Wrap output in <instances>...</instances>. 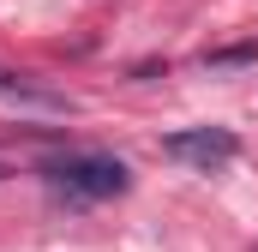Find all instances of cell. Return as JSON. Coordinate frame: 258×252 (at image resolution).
<instances>
[{
    "label": "cell",
    "instance_id": "obj_1",
    "mask_svg": "<svg viewBox=\"0 0 258 252\" xmlns=\"http://www.w3.org/2000/svg\"><path fill=\"white\" fill-rule=\"evenodd\" d=\"M42 174H48V186L66 192V198H120L132 186V168L120 156H102V150H66V156H48L42 162Z\"/></svg>",
    "mask_w": 258,
    "mask_h": 252
},
{
    "label": "cell",
    "instance_id": "obj_3",
    "mask_svg": "<svg viewBox=\"0 0 258 252\" xmlns=\"http://www.w3.org/2000/svg\"><path fill=\"white\" fill-rule=\"evenodd\" d=\"M0 102H12V108H42V114H72V102H66L60 90L36 84L30 72H12V66H0Z\"/></svg>",
    "mask_w": 258,
    "mask_h": 252
},
{
    "label": "cell",
    "instance_id": "obj_2",
    "mask_svg": "<svg viewBox=\"0 0 258 252\" xmlns=\"http://www.w3.org/2000/svg\"><path fill=\"white\" fill-rule=\"evenodd\" d=\"M162 150H168L174 162H192V168H222V162H234L240 138H234L228 126H186V132H168Z\"/></svg>",
    "mask_w": 258,
    "mask_h": 252
},
{
    "label": "cell",
    "instance_id": "obj_4",
    "mask_svg": "<svg viewBox=\"0 0 258 252\" xmlns=\"http://www.w3.org/2000/svg\"><path fill=\"white\" fill-rule=\"evenodd\" d=\"M0 180H6V168H0Z\"/></svg>",
    "mask_w": 258,
    "mask_h": 252
}]
</instances>
